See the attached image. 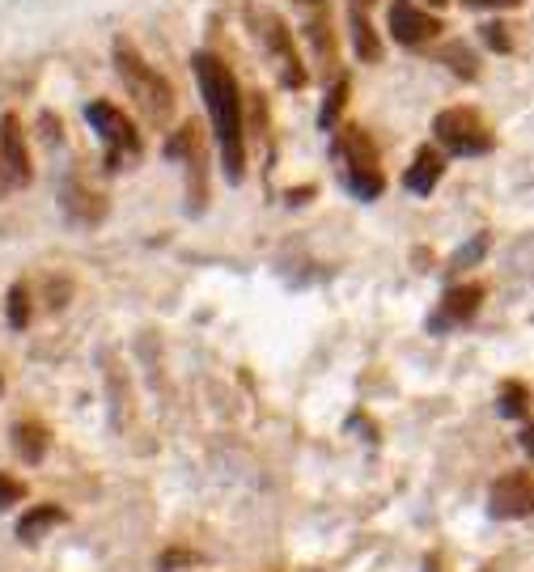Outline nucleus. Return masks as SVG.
<instances>
[{
  "instance_id": "nucleus-26",
  "label": "nucleus",
  "mask_w": 534,
  "mask_h": 572,
  "mask_svg": "<svg viewBox=\"0 0 534 572\" xmlns=\"http://www.w3.org/2000/svg\"><path fill=\"white\" fill-rule=\"evenodd\" d=\"M484 43L492 51H509L513 43H509V26H500V22H487L484 26Z\"/></svg>"
},
{
  "instance_id": "nucleus-5",
  "label": "nucleus",
  "mask_w": 534,
  "mask_h": 572,
  "mask_svg": "<svg viewBox=\"0 0 534 572\" xmlns=\"http://www.w3.org/2000/svg\"><path fill=\"white\" fill-rule=\"evenodd\" d=\"M433 136L441 141L445 153H458V157H484L492 153V132L484 128V119L467 106H454V110H441L433 119Z\"/></svg>"
},
{
  "instance_id": "nucleus-30",
  "label": "nucleus",
  "mask_w": 534,
  "mask_h": 572,
  "mask_svg": "<svg viewBox=\"0 0 534 572\" xmlns=\"http://www.w3.org/2000/svg\"><path fill=\"white\" fill-rule=\"evenodd\" d=\"M13 191V183H9V174H4V161H0V195H9Z\"/></svg>"
},
{
  "instance_id": "nucleus-8",
  "label": "nucleus",
  "mask_w": 534,
  "mask_h": 572,
  "mask_svg": "<svg viewBox=\"0 0 534 572\" xmlns=\"http://www.w3.org/2000/svg\"><path fill=\"white\" fill-rule=\"evenodd\" d=\"M441 26L433 13H425L420 4H412V0H394L390 4V39L399 43V48H425V43H433L438 39Z\"/></svg>"
},
{
  "instance_id": "nucleus-4",
  "label": "nucleus",
  "mask_w": 534,
  "mask_h": 572,
  "mask_svg": "<svg viewBox=\"0 0 534 572\" xmlns=\"http://www.w3.org/2000/svg\"><path fill=\"white\" fill-rule=\"evenodd\" d=\"M86 119H90V128L97 132L102 148H106V170H123L128 161H136V157L145 153V141H141L136 123H132L119 106H110V102H90V106H86Z\"/></svg>"
},
{
  "instance_id": "nucleus-16",
  "label": "nucleus",
  "mask_w": 534,
  "mask_h": 572,
  "mask_svg": "<svg viewBox=\"0 0 534 572\" xmlns=\"http://www.w3.org/2000/svg\"><path fill=\"white\" fill-rule=\"evenodd\" d=\"M348 26H352V48H356V55H361L365 64H378V60H382V43H378V30L361 17V9H352Z\"/></svg>"
},
{
  "instance_id": "nucleus-20",
  "label": "nucleus",
  "mask_w": 534,
  "mask_h": 572,
  "mask_svg": "<svg viewBox=\"0 0 534 572\" xmlns=\"http://www.w3.org/2000/svg\"><path fill=\"white\" fill-rule=\"evenodd\" d=\"M526 403H531V390H526L522 381H505V386H500V394H496V412H500V416H509V420L526 416Z\"/></svg>"
},
{
  "instance_id": "nucleus-25",
  "label": "nucleus",
  "mask_w": 534,
  "mask_h": 572,
  "mask_svg": "<svg viewBox=\"0 0 534 572\" xmlns=\"http://www.w3.org/2000/svg\"><path fill=\"white\" fill-rule=\"evenodd\" d=\"M487 246H492V238H487V234H476L471 246H463V250L454 255V263H450V268H471V263H480V259L487 255Z\"/></svg>"
},
{
  "instance_id": "nucleus-23",
  "label": "nucleus",
  "mask_w": 534,
  "mask_h": 572,
  "mask_svg": "<svg viewBox=\"0 0 534 572\" xmlns=\"http://www.w3.org/2000/svg\"><path fill=\"white\" fill-rule=\"evenodd\" d=\"M509 268L534 281V234H526V238L513 246V255H509Z\"/></svg>"
},
{
  "instance_id": "nucleus-28",
  "label": "nucleus",
  "mask_w": 534,
  "mask_h": 572,
  "mask_svg": "<svg viewBox=\"0 0 534 572\" xmlns=\"http://www.w3.org/2000/svg\"><path fill=\"white\" fill-rule=\"evenodd\" d=\"M310 195H314V187H301V191H289V199H292V204H305V199H310Z\"/></svg>"
},
{
  "instance_id": "nucleus-12",
  "label": "nucleus",
  "mask_w": 534,
  "mask_h": 572,
  "mask_svg": "<svg viewBox=\"0 0 534 572\" xmlns=\"http://www.w3.org/2000/svg\"><path fill=\"white\" fill-rule=\"evenodd\" d=\"M305 9V35L323 64H336V39H331V4L327 0H301Z\"/></svg>"
},
{
  "instance_id": "nucleus-6",
  "label": "nucleus",
  "mask_w": 534,
  "mask_h": 572,
  "mask_svg": "<svg viewBox=\"0 0 534 572\" xmlns=\"http://www.w3.org/2000/svg\"><path fill=\"white\" fill-rule=\"evenodd\" d=\"M250 22L259 26V39H263V48H268V55H272L276 73H281V86H285V90H301L310 77H305L301 60H297L292 30L276 17V13H259V9H250Z\"/></svg>"
},
{
  "instance_id": "nucleus-1",
  "label": "nucleus",
  "mask_w": 534,
  "mask_h": 572,
  "mask_svg": "<svg viewBox=\"0 0 534 572\" xmlns=\"http://www.w3.org/2000/svg\"><path fill=\"white\" fill-rule=\"evenodd\" d=\"M195 81L204 106L212 115V132H217V148H221V166L230 183H243L246 174V110H243V90L230 73V64L212 51H195L192 55Z\"/></svg>"
},
{
  "instance_id": "nucleus-18",
  "label": "nucleus",
  "mask_w": 534,
  "mask_h": 572,
  "mask_svg": "<svg viewBox=\"0 0 534 572\" xmlns=\"http://www.w3.org/2000/svg\"><path fill=\"white\" fill-rule=\"evenodd\" d=\"M441 64H450V73L454 77H467V81H476L480 77V64H476V51L467 48V43H445L438 51Z\"/></svg>"
},
{
  "instance_id": "nucleus-33",
  "label": "nucleus",
  "mask_w": 534,
  "mask_h": 572,
  "mask_svg": "<svg viewBox=\"0 0 534 572\" xmlns=\"http://www.w3.org/2000/svg\"><path fill=\"white\" fill-rule=\"evenodd\" d=\"M0 390H4V381H0Z\"/></svg>"
},
{
  "instance_id": "nucleus-15",
  "label": "nucleus",
  "mask_w": 534,
  "mask_h": 572,
  "mask_svg": "<svg viewBox=\"0 0 534 572\" xmlns=\"http://www.w3.org/2000/svg\"><path fill=\"white\" fill-rule=\"evenodd\" d=\"M64 522H68V514H64L60 505H35V509L17 522V538H22L26 547H35L39 538H48L51 530H55V525H64Z\"/></svg>"
},
{
  "instance_id": "nucleus-7",
  "label": "nucleus",
  "mask_w": 534,
  "mask_h": 572,
  "mask_svg": "<svg viewBox=\"0 0 534 572\" xmlns=\"http://www.w3.org/2000/svg\"><path fill=\"white\" fill-rule=\"evenodd\" d=\"M487 514L500 522H522L534 514V476L531 471H509L487 487Z\"/></svg>"
},
{
  "instance_id": "nucleus-3",
  "label": "nucleus",
  "mask_w": 534,
  "mask_h": 572,
  "mask_svg": "<svg viewBox=\"0 0 534 572\" xmlns=\"http://www.w3.org/2000/svg\"><path fill=\"white\" fill-rule=\"evenodd\" d=\"M331 157L340 166L343 187L352 191L356 199H378L387 191V174H382V161H378V148L374 141L361 132V128H340L336 141H331Z\"/></svg>"
},
{
  "instance_id": "nucleus-24",
  "label": "nucleus",
  "mask_w": 534,
  "mask_h": 572,
  "mask_svg": "<svg viewBox=\"0 0 534 572\" xmlns=\"http://www.w3.org/2000/svg\"><path fill=\"white\" fill-rule=\"evenodd\" d=\"M22 500H26V483L13 479L9 471H0V514L13 509V505H22Z\"/></svg>"
},
{
  "instance_id": "nucleus-32",
  "label": "nucleus",
  "mask_w": 534,
  "mask_h": 572,
  "mask_svg": "<svg viewBox=\"0 0 534 572\" xmlns=\"http://www.w3.org/2000/svg\"><path fill=\"white\" fill-rule=\"evenodd\" d=\"M356 4H361V0H356ZM365 4H369V0H365Z\"/></svg>"
},
{
  "instance_id": "nucleus-31",
  "label": "nucleus",
  "mask_w": 534,
  "mask_h": 572,
  "mask_svg": "<svg viewBox=\"0 0 534 572\" xmlns=\"http://www.w3.org/2000/svg\"><path fill=\"white\" fill-rule=\"evenodd\" d=\"M429 4H445V0H429Z\"/></svg>"
},
{
  "instance_id": "nucleus-13",
  "label": "nucleus",
  "mask_w": 534,
  "mask_h": 572,
  "mask_svg": "<svg viewBox=\"0 0 534 572\" xmlns=\"http://www.w3.org/2000/svg\"><path fill=\"white\" fill-rule=\"evenodd\" d=\"M13 450H17V458H22L26 467H39L51 450L48 425H43V420H17V425H13Z\"/></svg>"
},
{
  "instance_id": "nucleus-14",
  "label": "nucleus",
  "mask_w": 534,
  "mask_h": 572,
  "mask_svg": "<svg viewBox=\"0 0 534 572\" xmlns=\"http://www.w3.org/2000/svg\"><path fill=\"white\" fill-rule=\"evenodd\" d=\"M441 174H445V157H441L433 144H425V148L416 153L412 170L403 174V183H407L412 195H433V187L441 183Z\"/></svg>"
},
{
  "instance_id": "nucleus-27",
  "label": "nucleus",
  "mask_w": 534,
  "mask_h": 572,
  "mask_svg": "<svg viewBox=\"0 0 534 572\" xmlns=\"http://www.w3.org/2000/svg\"><path fill=\"white\" fill-rule=\"evenodd\" d=\"M471 9H518L522 0H467Z\"/></svg>"
},
{
  "instance_id": "nucleus-9",
  "label": "nucleus",
  "mask_w": 534,
  "mask_h": 572,
  "mask_svg": "<svg viewBox=\"0 0 534 572\" xmlns=\"http://www.w3.org/2000/svg\"><path fill=\"white\" fill-rule=\"evenodd\" d=\"M0 161H4V174L13 187H26L35 179V166H30V148H26V132H22V119L13 110L0 115Z\"/></svg>"
},
{
  "instance_id": "nucleus-21",
  "label": "nucleus",
  "mask_w": 534,
  "mask_h": 572,
  "mask_svg": "<svg viewBox=\"0 0 534 572\" xmlns=\"http://www.w3.org/2000/svg\"><path fill=\"white\" fill-rule=\"evenodd\" d=\"M343 102H348V77H336V86L327 90V102H323V110H318V128H323V132H331V128H336Z\"/></svg>"
},
{
  "instance_id": "nucleus-11",
  "label": "nucleus",
  "mask_w": 534,
  "mask_h": 572,
  "mask_svg": "<svg viewBox=\"0 0 534 572\" xmlns=\"http://www.w3.org/2000/svg\"><path fill=\"white\" fill-rule=\"evenodd\" d=\"M60 208H64V217H68L73 225H97V221L106 217V199H102L90 183H81V179H64V187H60Z\"/></svg>"
},
{
  "instance_id": "nucleus-2",
  "label": "nucleus",
  "mask_w": 534,
  "mask_h": 572,
  "mask_svg": "<svg viewBox=\"0 0 534 572\" xmlns=\"http://www.w3.org/2000/svg\"><path fill=\"white\" fill-rule=\"evenodd\" d=\"M115 73H119L128 98L136 102V110L145 115V123L166 128L174 119V90H170V81L128 39H115Z\"/></svg>"
},
{
  "instance_id": "nucleus-17",
  "label": "nucleus",
  "mask_w": 534,
  "mask_h": 572,
  "mask_svg": "<svg viewBox=\"0 0 534 572\" xmlns=\"http://www.w3.org/2000/svg\"><path fill=\"white\" fill-rule=\"evenodd\" d=\"M170 161H192V157H199L204 153V141H199V128L195 123H183L170 141H166V148H161Z\"/></svg>"
},
{
  "instance_id": "nucleus-19",
  "label": "nucleus",
  "mask_w": 534,
  "mask_h": 572,
  "mask_svg": "<svg viewBox=\"0 0 534 572\" xmlns=\"http://www.w3.org/2000/svg\"><path fill=\"white\" fill-rule=\"evenodd\" d=\"M4 318H9V327L13 332H26L30 327V285H17L9 288V297H4Z\"/></svg>"
},
{
  "instance_id": "nucleus-29",
  "label": "nucleus",
  "mask_w": 534,
  "mask_h": 572,
  "mask_svg": "<svg viewBox=\"0 0 534 572\" xmlns=\"http://www.w3.org/2000/svg\"><path fill=\"white\" fill-rule=\"evenodd\" d=\"M522 450H526V454H534V425H531V429H522Z\"/></svg>"
},
{
  "instance_id": "nucleus-22",
  "label": "nucleus",
  "mask_w": 534,
  "mask_h": 572,
  "mask_svg": "<svg viewBox=\"0 0 534 572\" xmlns=\"http://www.w3.org/2000/svg\"><path fill=\"white\" fill-rule=\"evenodd\" d=\"M195 564H199V556L187 551V547H170V551L157 556V572H179V569H195Z\"/></svg>"
},
{
  "instance_id": "nucleus-10",
  "label": "nucleus",
  "mask_w": 534,
  "mask_h": 572,
  "mask_svg": "<svg viewBox=\"0 0 534 572\" xmlns=\"http://www.w3.org/2000/svg\"><path fill=\"white\" fill-rule=\"evenodd\" d=\"M480 301H484V285H458L450 288L445 297H441V310L429 318V332L438 335L445 327H463L467 318H476V310H480Z\"/></svg>"
}]
</instances>
